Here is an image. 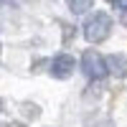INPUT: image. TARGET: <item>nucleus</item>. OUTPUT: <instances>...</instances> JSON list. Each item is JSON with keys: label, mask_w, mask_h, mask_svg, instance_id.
I'll return each mask as SVG.
<instances>
[{"label": "nucleus", "mask_w": 127, "mask_h": 127, "mask_svg": "<svg viewBox=\"0 0 127 127\" xmlns=\"http://www.w3.org/2000/svg\"><path fill=\"white\" fill-rule=\"evenodd\" d=\"M81 33H84V38H87L89 43H102V41H107L109 33H112V18L104 13V10H97V13H92L84 20Z\"/></svg>", "instance_id": "f257e3e1"}, {"label": "nucleus", "mask_w": 127, "mask_h": 127, "mask_svg": "<svg viewBox=\"0 0 127 127\" xmlns=\"http://www.w3.org/2000/svg\"><path fill=\"white\" fill-rule=\"evenodd\" d=\"M81 71H84V76L92 79V81H102L104 76H107V64H104V56L99 54V51H84V56H81Z\"/></svg>", "instance_id": "f03ea898"}, {"label": "nucleus", "mask_w": 127, "mask_h": 127, "mask_svg": "<svg viewBox=\"0 0 127 127\" xmlns=\"http://www.w3.org/2000/svg\"><path fill=\"white\" fill-rule=\"evenodd\" d=\"M74 69H76V59H74L71 54H59V56H54L48 71H51L54 79H69L74 74Z\"/></svg>", "instance_id": "7ed1b4c3"}, {"label": "nucleus", "mask_w": 127, "mask_h": 127, "mask_svg": "<svg viewBox=\"0 0 127 127\" xmlns=\"http://www.w3.org/2000/svg\"><path fill=\"white\" fill-rule=\"evenodd\" d=\"M104 64H107V74L117 79H125L127 76V56L125 54H109L104 56Z\"/></svg>", "instance_id": "20e7f679"}, {"label": "nucleus", "mask_w": 127, "mask_h": 127, "mask_svg": "<svg viewBox=\"0 0 127 127\" xmlns=\"http://www.w3.org/2000/svg\"><path fill=\"white\" fill-rule=\"evenodd\" d=\"M66 5L74 15H84V13H89V8L94 5V0H66Z\"/></svg>", "instance_id": "39448f33"}, {"label": "nucleus", "mask_w": 127, "mask_h": 127, "mask_svg": "<svg viewBox=\"0 0 127 127\" xmlns=\"http://www.w3.org/2000/svg\"><path fill=\"white\" fill-rule=\"evenodd\" d=\"M109 3H112L114 8H120L122 13H125V10H127V0H109Z\"/></svg>", "instance_id": "423d86ee"}, {"label": "nucleus", "mask_w": 127, "mask_h": 127, "mask_svg": "<svg viewBox=\"0 0 127 127\" xmlns=\"http://www.w3.org/2000/svg\"><path fill=\"white\" fill-rule=\"evenodd\" d=\"M122 23L127 26V10H125V13H122Z\"/></svg>", "instance_id": "0eeeda50"}, {"label": "nucleus", "mask_w": 127, "mask_h": 127, "mask_svg": "<svg viewBox=\"0 0 127 127\" xmlns=\"http://www.w3.org/2000/svg\"><path fill=\"white\" fill-rule=\"evenodd\" d=\"M0 109H3V99H0Z\"/></svg>", "instance_id": "6e6552de"}]
</instances>
